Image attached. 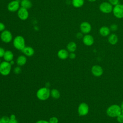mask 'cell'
Masks as SVG:
<instances>
[{
	"mask_svg": "<svg viewBox=\"0 0 123 123\" xmlns=\"http://www.w3.org/2000/svg\"><path fill=\"white\" fill-rule=\"evenodd\" d=\"M76 57V55L74 52H70V53L69 54V57L71 59H74Z\"/></svg>",
	"mask_w": 123,
	"mask_h": 123,
	"instance_id": "cell-33",
	"label": "cell"
},
{
	"mask_svg": "<svg viewBox=\"0 0 123 123\" xmlns=\"http://www.w3.org/2000/svg\"><path fill=\"white\" fill-rule=\"evenodd\" d=\"M10 119H16V116L14 114H12L10 117Z\"/></svg>",
	"mask_w": 123,
	"mask_h": 123,
	"instance_id": "cell-36",
	"label": "cell"
},
{
	"mask_svg": "<svg viewBox=\"0 0 123 123\" xmlns=\"http://www.w3.org/2000/svg\"><path fill=\"white\" fill-rule=\"evenodd\" d=\"M13 45L14 47L19 50H22L25 47V39L21 36H16L13 40Z\"/></svg>",
	"mask_w": 123,
	"mask_h": 123,
	"instance_id": "cell-3",
	"label": "cell"
},
{
	"mask_svg": "<svg viewBox=\"0 0 123 123\" xmlns=\"http://www.w3.org/2000/svg\"><path fill=\"white\" fill-rule=\"evenodd\" d=\"M36 123H49V122L46 121V120H38L37 121Z\"/></svg>",
	"mask_w": 123,
	"mask_h": 123,
	"instance_id": "cell-34",
	"label": "cell"
},
{
	"mask_svg": "<svg viewBox=\"0 0 123 123\" xmlns=\"http://www.w3.org/2000/svg\"><path fill=\"white\" fill-rule=\"evenodd\" d=\"M22 51L25 55L28 57H31L33 56L35 53L34 49L30 46H25L22 50Z\"/></svg>",
	"mask_w": 123,
	"mask_h": 123,
	"instance_id": "cell-14",
	"label": "cell"
},
{
	"mask_svg": "<svg viewBox=\"0 0 123 123\" xmlns=\"http://www.w3.org/2000/svg\"><path fill=\"white\" fill-rule=\"evenodd\" d=\"M1 63V61H0V63Z\"/></svg>",
	"mask_w": 123,
	"mask_h": 123,
	"instance_id": "cell-42",
	"label": "cell"
},
{
	"mask_svg": "<svg viewBox=\"0 0 123 123\" xmlns=\"http://www.w3.org/2000/svg\"><path fill=\"white\" fill-rule=\"evenodd\" d=\"M109 2L114 6L120 3V0H108Z\"/></svg>",
	"mask_w": 123,
	"mask_h": 123,
	"instance_id": "cell-26",
	"label": "cell"
},
{
	"mask_svg": "<svg viewBox=\"0 0 123 123\" xmlns=\"http://www.w3.org/2000/svg\"><path fill=\"white\" fill-rule=\"evenodd\" d=\"M68 51L65 49L59 50L57 53V56L59 58L62 60H65L69 57Z\"/></svg>",
	"mask_w": 123,
	"mask_h": 123,
	"instance_id": "cell-16",
	"label": "cell"
},
{
	"mask_svg": "<svg viewBox=\"0 0 123 123\" xmlns=\"http://www.w3.org/2000/svg\"><path fill=\"white\" fill-rule=\"evenodd\" d=\"M17 16L20 20L22 21L26 20L29 17L28 10L21 7L17 11Z\"/></svg>",
	"mask_w": 123,
	"mask_h": 123,
	"instance_id": "cell-10",
	"label": "cell"
},
{
	"mask_svg": "<svg viewBox=\"0 0 123 123\" xmlns=\"http://www.w3.org/2000/svg\"><path fill=\"white\" fill-rule=\"evenodd\" d=\"M12 65L9 62L4 61L0 63V74L3 75H8L11 72Z\"/></svg>",
	"mask_w": 123,
	"mask_h": 123,
	"instance_id": "cell-4",
	"label": "cell"
},
{
	"mask_svg": "<svg viewBox=\"0 0 123 123\" xmlns=\"http://www.w3.org/2000/svg\"><path fill=\"white\" fill-rule=\"evenodd\" d=\"M89 111V107L88 105L82 102L79 104L78 108V113L80 116H85L87 114Z\"/></svg>",
	"mask_w": 123,
	"mask_h": 123,
	"instance_id": "cell-11",
	"label": "cell"
},
{
	"mask_svg": "<svg viewBox=\"0 0 123 123\" xmlns=\"http://www.w3.org/2000/svg\"><path fill=\"white\" fill-rule=\"evenodd\" d=\"M5 52V49L2 47H0V58L3 57Z\"/></svg>",
	"mask_w": 123,
	"mask_h": 123,
	"instance_id": "cell-32",
	"label": "cell"
},
{
	"mask_svg": "<svg viewBox=\"0 0 123 123\" xmlns=\"http://www.w3.org/2000/svg\"><path fill=\"white\" fill-rule=\"evenodd\" d=\"M8 123H18L16 119H10Z\"/></svg>",
	"mask_w": 123,
	"mask_h": 123,
	"instance_id": "cell-35",
	"label": "cell"
},
{
	"mask_svg": "<svg viewBox=\"0 0 123 123\" xmlns=\"http://www.w3.org/2000/svg\"><path fill=\"white\" fill-rule=\"evenodd\" d=\"M113 8V6L107 1L101 2L99 6L100 11L105 14H108L112 12Z\"/></svg>",
	"mask_w": 123,
	"mask_h": 123,
	"instance_id": "cell-5",
	"label": "cell"
},
{
	"mask_svg": "<svg viewBox=\"0 0 123 123\" xmlns=\"http://www.w3.org/2000/svg\"><path fill=\"white\" fill-rule=\"evenodd\" d=\"M91 72L95 76L99 77L103 74V70L100 66L95 65L92 67Z\"/></svg>",
	"mask_w": 123,
	"mask_h": 123,
	"instance_id": "cell-13",
	"label": "cell"
},
{
	"mask_svg": "<svg viewBox=\"0 0 123 123\" xmlns=\"http://www.w3.org/2000/svg\"><path fill=\"white\" fill-rule=\"evenodd\" d=\"M79 28L80 32L85 35L89 34L92 30L91 24L89 22L86 21L82 22L80 25Z\"/></svg>",
	"mask_w": 123,
	"mask_h": 123,
	"instance_id": "cell-9",
	"label": "cell"
},
{
	"mask_svg": "<svg viewBox=\"0 0 123 123\" xmlns=\"http://www.w3.org/2000/svg\"><path fill=\"white\" fill-rule=\"evenodd\" d=\"M20 8V2L18 0H13L10 1L7 5V9L10 12H15Z\"/></svg>",
	"mask_w": 123,
	"mask_h": 123,
	"instance_id": "cell-8",
	"label": "cell"
},
{
	"mask_svg": "<svg viewBox=\"0 0 123 123\" xmlns=\"http://www.w3.org/2000/svg\"><path fill=\"white\" fill-rule=\"evenodd\" d=\"M117 121L120 123H123V115L121 113L117 117Z\"/></svg>",
	"mask_w": 123,
	"mask_h": 123,
	"instance_id": "cell-28",
	"label": "cell"
},
{
	"mask_svg": "<svg viewBox=\"0 0 123 123\" xmlns=\"http://www.w3.org/2000/svg\"><path fill=\"white\" fill-rule=\"evenodd\" d=\"M50 95L53 98L58 99L60 97V93L57 89H53L50 91Z\"/></svg>",
	"mask_w": 123,
	"mask_h": 123,
	"instance_id": "cell-23",
	"label": "cell"
},
{
	"mask_svg": "<svg viewBox=\"0 0 123 123\" xmlns=\"http://www.w3.org/2000/svg\"><path fill=\"white\" fill-rule=\"evenodd\" d=\"M88 0L90 2H94V1H96L97 0Z\"/></svg>",
	"mask_w": 123,
	"mask_h": 123,
	"instance_id": "cell-39",
	"label": "cell"
},
{
	"mask_svg": "<svg viewBox=\"0 0 123 123\" xmlns=\"http://www.w3.org/2000/svg\"><path fill=\"white\" fill-rule=\"evenodd\" d=\"M0 37L2 42L5 43H8L12 40V35L9 30L5 29L1 32Z\"/></svg>",
	"mask_w": 123,
	"mask_h": 123,
	"instance_id": "cell-7",
	"label": "cell"
},
{
	"mask_svg": "<svg viewBox=\"0 0 123 123\" xmlns=\"http://www.w3.org/2000/svg\"><path fill=\"white\" fill-rule=\"evenodd\" d=\"M123 115V109H122V113H121Z\"/></svg>",
	"mask_w": 123,
	"mask_h": 123,
	"instance_id": "cell-40",
	"label": "cell"
},
{
	"mask_svg": "<svg viewBox=\"0 0 123 123\" xmlns=\"http://www.w3.org/2000/svg\"><path fill=\"white\" fill-rule=\"evenodd\" d=\"M10 118L9 117L5 116L2 117L0 118V120L2 122V123H8L9 121H10Z\"/></svg>",
	"mask_w": 123,
	"mask_h": 123,
	"instance_id": "cell-25",
	"label": "cell"
},
{
	"mask_svg": "<svg viewBox=\"0 0 123 123\" xmlns=\"http://www.w3.org/2000/svg\"><path fill=\"white\" fill-rule=\"evenodd\" d=\"M108 40L110 44L112 45H115L118 41V36L114 33L110 34L108 38Z\"/></svg>",
	"mask_w": 123,
	"mask_h": 123,
	"instance_id": "cell-17",
	"label": "cell"
},
{
	"mask_svg": "<svg viewBox=\"0 0 123 123\" xmlns=\"http://www.w3.org/2000/svg\"><path fill=\"white\" fill-rule=\"evenodd\" d=\"M82 40L83 43L87 46H92L94 42L93 37L89 34L85 35L82 38Z\"/></svg>",
	"mask_w": 123,
	"mask_h": 123,
	"instance_id": "cell-12",
	"label": "cell"
},
{
	"mask_svg": "<svg viewBox=\"0 0 123 123\" xmlns=\"http://www.w3.org/2000/svg\"><path fill=\"white\" fill-rule=\"evenodd\" d=\"M26 58L25 55H20L16 59V63L18 66H22L26 63Z\"/></svg>",
	"mask_w": 123,
	"mask_h": 123,
	"instance_id": "cell-19",
	"label": "cell"
},
{
	"mask_svg": "<svg viewBox=\"0 0 123 123\" xmlns=\"http://www.w3.org/2000/svg\"><path fill=\"white\" fill-rule=\"evenodd\" d=\"M20 6L21 7L28 10L32 7V3L30 0H21L20 1Z\"/></svg>",
	"mask_w": 123,
	"mask_h": 123,
	"instance_id": "cell-20",
	"label": "cell"
},
{
	"mask_svg": "<svg viewBox=\"0 0 123 123\" xmlns=\"http://www.w3.org/2000/svg\"><path fill=\"white\" fill-rule=\"evenodd\" d=\"M4 30H5V25L2 22H0V32H1L3 31H4Z\"/></svg>",
	"mask_w": 123,
	"mask_h": 123,
	"instance_id": "cell-31",
	"label": "cell"
},
{
	"mask_svg": "<svg viewBox=\"0 0 123 123\" xmlns=\"http://www.w3.org/2000/svg\"><path fill=\"white\" fill-rule=\"evenodd\" d=\"M66 48L69 52H74L77 49V45L74 42L71 41L68 43Z\"/></svg>",
	"mask_w": 123,
	"mask_h": 123,
	"instance_id": "cell-21",
	"label": "cell"
},
{
	"mask_svg": "<svg viewBox=\"0 0 123 123\" xmlns=\"http://www.w3.org/2000/svg\"><path fill=\"white\" fill-rule=\"evenodd\" d=\"M0 123H2V122L0 121Z\"/></svg>",
	"mask_w": 123,
	"mask_h": 123,
	"instance_id": "cell-41",
	"label": "cell"
},
{
	"mask_svg": "<svg viewBox=\"0 0 123 123\" xmlns=\"http://www.w3.org/2000/svg\"><path fill=\"white\" fill-rule=\"evenodd\" d=\"M121 113L122 109L121 107L117 104L111 105L107 110V114L111 117H117Z\"/></svg>",
	"mask_w": 123,
	"mask_h": 123,
	"instance_id": "cell-1",
	"label": "cell"
},
{
	"mask_svg": "<svg viewBox=\"0 0 123 123\" xmlns=\"http://www.w3.org/2000/svg\"><path fill=\"white\" fill-rule=\"evenodd\" d=\"M109 28H110V29L111 31L115 32V31H116L118 30V26L117 25H116L115 24H111L110 25Z\"/></svg>",
	"mask_w": 123,
	"mask_h": 123,
	"instance_id": "cell-24",
	"label": "cell"
},
{
	"mask_svg": "<svg viewBox=\"0 0 123 123\" xmlns=\"http://www.w3.org/2000/svg\"><path fill=\"white\" fill-rule=\"evenodd\" d=\"M84 37V35H83V34L81 32H78L76 34V37L77 39H81V38H83Z\"/></svg>",
	"mask_w": 123,
	"mask_h": 123,
	"instance_id": "cell-30",
	"label": "cell"
},
{
	"mask_svg": "<svg viewBox=\"0 0 123 123\" xmlns=\"http://www.w3.org/2000/svg\"><path fill=\"white\" fill-rule=\"evenodd\" d=\"M37 97L40 100H46L50 95V90L47 87H41L37 92Z\"/></svg>",
	"mask_w": 123,
	"mask_h": 123,
	"instance_id": "cell-2",
	"label": "cell"
},
{
	"mask_svg": "<svg viewBox=\"0 0 123 123\" xmlns=\"http://www.w3.org/2000/svg\"><path fill=\"white\" fill-rule=\"evenodd\" d=\"M9 62L10 63V64H11V65H13V64H14V61H13V60L11 61V62Z\"/></svg>",
	"mask_w": 123,
	"mask_h": 123,
	"instance_id": "cell-37",
	"label": "cell"
},
{
	"mask_svg": "<svg viewBox=\"0 0 123 123\" xmlns=\"http://www.w3.org/2000/svg\"><path fill=\"white\" fill-rule=\"evenodd\" d=\"M110 28L107 26H102L99 29V33L102 37H107L110 34Z\"/></svg>",
	"mask_w": 123,
	"mask_h": 123,
	"instance_id": "cell-15",
	"label": "cell"
},
{
	"mask_svg": "<svg viewBox=\"0 0 123 123\" xmlns=\"http://www.w3.org/2000/svg\"><path fill=\"white\" fill-rule=\"evenodd\" d=\"M49 123H58V119L56 117H51L49 120Z\"/></svg>",
	"mask_w": 123,
	"mask_h": 123,
	"instance_id": "cell-27",
	"label": "cell"
},
{
	"mask_svg": "<svg viewBox=\"0 0 123 123\" xmlns=\"http://www.w3.org/2000/svg\"><path fill=\"white\" fill-rule=\"evenodd\" d=\"M121 108L122 109H123V101L122 102V104L121 105Z\"/></svg>",
	"mask_w": 123,
	"mask_h": 123,
	"instance_id": "cell-38",
	"label": "cell"
},
{
	"mask_svg": "<svg viewBox=\"0 0 123 123\" xmlns=\"http://www.w3.org/2000/svg\"><path fill=\"white\" fill-rule=\"evenodd\" d=\"M85 3V0H72L71 3L72 5L76 8H79L83 6Z\"/></svg>",
	"mask_w": 123,
	"mask_h": 123,
	"instance_id": "cell-22",
	"label": "cell"
},
{
	"mask_svg": "<svg viewBox=\"0 0 123 123\" xmlns=\"http://www.w3.org/2000/svg\"><path fill=\"white\" fill-rule=\"evenodd\" d=\"M112 13L117 18H123V4L119 3L114 6L113 8Z\"/></svg>",
	"mask_w": 123,
	"mask_h": 123,
	"instance_id": "cell-6",
	"label": "cell"
},
{
	"mask_svg": "<svg viewBox=\"0 0 123 123\" xmlns=\"http://www.w3.org/2000/svg\"><path fill=\"white\" fill-rule=\"evenodd\" d=\"M14 72L16 74H19L21 72V69L19 66H17L14 69Z\"/></svg>",
	"mask_w": 123,
	"mask_h": 123,
	"instance_id": "cell-29",
	"label": "cell"
},
{
	"mask_svg": "<svg viewBox=\"0 0 123 123\" xmlns=\"http://www.w3.org/2000/svg\"><path fill=\"white\" fill-rule=\"evenodd\" d=\"M13 53L10 50H6L5 52V53L3 56V59L5 61L10 62L11 61L13 60Z\"/></svg>",
	"mask_w": 123,
	"mask_h": 123,
	"instance_id": "cell-18",
	"label": "cell"
}]
</instances>
